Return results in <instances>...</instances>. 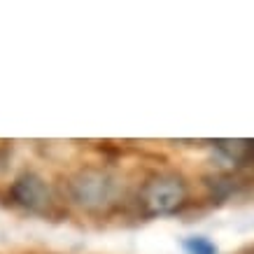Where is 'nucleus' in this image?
<instances>
[{
	"label": "nucleus",
	"mask_w": 254,
	"mask_h": 254,
	"mask_svg": "<svg viewBox=\"0 0 254 254\" xmlns=\"http://www.w3.org/2000/svg\"><path fill=\"white\" fill-rule=\"evenodd\" d=\"M187 198V189L180 177L163 175L154 177L152 182H147L142 189V205H145L147 215H170L175 212Z\"/></svg>",
	"instance_id": "f257e3e1"
},
{
	"label": "nucleus",
	"mask_w": 254,
	"mask_h": 254,
	"mask_svg": "<svg viewBox=\"0 0 254 254\" xmlns=\"http://www.w3.org/2000/svg\"><path fill=\"white\" fill-rule=\"evenodd\" d=\"M72 198L84 208H103L115 196V182L105 173L98 170H84L72 180Z\"/></svg>",
	"instance_id": "f03ea898"
},
{
	"label": "nucleus",
	"mask_w": 254,
	"mask_h": 254,
	"mask_svg": "<svg viewBox=\"0 0 254 254\" xmlns=\"http://www.w3.org/2000/svg\"><path fill=\"white\" fill-rule=\"evenodd\" d=\"M12 196L19 205H23L31 212H45L52 203V193H49V187L40 180L38 175H21L16 180V185L12 187Z\"/></svg>",
	"instance_id": "7ed1b4c3"
},
{
	"label": "nucleus",
	"mask_w": 254,
	"mask_h": 254,
	"mask_svg": "<svg viewBox=\"0 0 254 254\" xmlns=\"http://www.w3.org/2000/svg\"><path fill=\"white\" fill-rule=\"evenodd\" d=\"M187 254H217V247L203 236H191L185 240Z\"/></svg>",
	"instance_id": "20e7f679"
}]
</instances>
